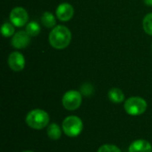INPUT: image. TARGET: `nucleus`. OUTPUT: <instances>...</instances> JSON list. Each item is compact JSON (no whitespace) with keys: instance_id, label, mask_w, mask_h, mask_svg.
Instances as JSON below:
<instances>
[{"instance_id":"obj_1","label":"nucleus","mask_w":152,"mask_h":152,"mask_svg":"<svg viewBox=\"0 0 152 152\" xmlns=\"http://www.w3.org/2000/svg\"><path fill=\"white\" fill-rule=\"evenodd\" d=\"M71 31L67 27L63 25H57L51 30L48 40L53 48L61 50L69 46L71 42Z\"/></svg>"},{"instance_id":"obj_2","label":"nucleus","mask_w":152,"mask_h":152,"mask_svg":"<svg viewBox=\"0 0 152 152\" xmlns=\"http://www.w3.org/2000/svg\"><path fill=\"white\" fill-rule=\"evenodd\" d=\"M49 119L47 112L40 109H36L28 113L26 117V123L29 127L40 130L49 124Z\"/></svg>"},{"instance_id":"obj_3","label":"nucleus","mask_w":152,"mask_h":152,"mask_svg":"<svg viewBox=\"0 0 152 152\" xmlns=\"http://www.w3.org/2000/svg\"><path fill=\"white\" fill-rule=\"evenodd\" d=\"M62 130L68 136L76 137L83 130V122L77 116H69L62 121Z\"/></svg>"},{"instance_id":"obj_4","label":"nucleus","mask_w":152,"mask_h":152,"mask_svg":"<svg viewBox=\"0 0 152 152\" xmlns=\"http://www.w3.org/2000/svg\"><path fill=\"white\" fill-rule=\"evenodd\" d=\"M125 110L131 116H139L143 114L147 110V102L141 97H130L125 102Z\"/></svg>"},{"instance_id":"obj_5","label":"nucleus","mask_w":152,"mask_h":152,"mask_svg":"<svg viewBox=\"0 0 152 152\" xmlns=\"http://www.w3.org/2000/svg\"><path fill=\"white\" fill-rule=\"evenodd\" d=\"M82 103L81 93L76 90H70L64 94L62 97V105L67 110H75Z\"/></svg>"},{"instance_id":"obj_6","label":"nucleus","mask_w":152,"mask_h":152,"mask_svg":"<svg viewBox=\"0 0 152 152\" xmlns=\"http://www.w3.org/2000/svg\"><path fill=\"white\" fill-rule=\"evenodd\" d=\"M28 20V12L20 6L14 7L10 12V21L15 27H23Z\"/></svg>"},{"instance_id":"obj_7","label":"nucleus","mask_w":152,"mask_h":152,"mask_svg":"<svg viewBox=\"0 0 152 152\" xmlns=\"http://www.w3.org/2000/svg\"><path fill=\"white\" fill-rule=\"evenodd\" d=\"M8 65L10 69L15 72L21 71L25 67V58L20 52H12L8 57Z\"/></svg>"},{"instance_id":"obj_8","label":"nucleus","mask_w":152,"mask_h":152,"mask_svg":"<svg viewBox=\"0 0 152 152\" xmlns=\"http://www.w3.org/2000/svg\"><path fill=\"white\" fill-rule=\"evenodd\" d=\"M30 36L23 30L16 32L12 37V45L16 49L26 48L30 43Z\"/></svg>"},{"instance_id":"obj_9","label":"nucleus","mask_w":152,"mask_h":152,"mask_svg":"<svg viewBox=\"0 0 152 152\" xmlns=\"http://www.w3.org/2000/svg\"><path fill=\"white\" fill-rule=\"evenodd\" d=\"M56 17L61 21H69L74 15V8L70 4L62 3L56 9Z\"/></svg>"},{"instance_id":"obj_10","label":"nucleus","mask_w":152,"mask_h":152,"mask_svg":"<svg viewBox=\"0 0 152 152\" xmlns=\"http://www.w3.org/2000/svg\"><path fill=\"white\" fill-rule=\"evenodd\" d=\"M151 143L142 139L134 141L129 147V152H151Z\"/></svg>"},{"instance_id":"obj_11","label":"nucleus","mask_w":152,"mask_h":152,"mask_svg":"<svg viewBox=\"0 0 152 152\" xmlns=\"http://www.w3.org/2000/svg\"><path fill=\"white\" fill-rule=\"evenodd\" d=\"M110 101L113 103H121L125 100V94L119 88H111L108 93Z\"/></svg>"},{"instance_id":"obj_12","label":"nucleus","mask_w":152,"mask_h":152,"mask_svg":"<svg viewBox=\"0 0 152 152\" xmlns=\"http://www.w3.org/2000/svg\"><path fill=\"white\" fill-rule=\"evenodd\" d=\"M41 21L43 25L47 28H53L56 25V18L50 12H45L42 14Z\"/></svg>"},{"instance_id":"obj_13","label":"nucleus","mask_w":152,"mask_h":152,"mask_svg":"<svg viewBox=\"0 0 152 152\" xmlns=\"http://www.w3.org/2000/svg\"><path fill=\"white\" fill-rule=\"evenodd\" d=\"M61 133L62 132H61V127L55 123L49 125L47 127V135L52 140H54V141L59 140L61 136Z\"/></svg>"},{"instance_id":"obj_14","label":"nucleus","mask_w":152,"mask_h":152,"mask_svg":"<svg viewBox=\"0 0 152 152\" xmlns=\"http://www.w3.org/2000/svg\"><path fill=\"white\" fill-rule=\"evenodd\" d=\"M40 26L37 22L36 21H30L26 25V29L25 31L32 37H37L40 33Z\"/></svg>"},{"instance_id":"obj_15","label":"nucleus","mask_w":152,"mask_h":152,"mask_svg":"<svg viewBox=\"0 0 152 152\" xmlns=\"http://www.w3.org/2000/svg\"><path fill=\"white\" fill-rule=\"evenodd\" d=\"M14 25L11 22H4L3 25H2V28H1V33L3 35V37H12L14 35V31H15V28H14Z\"/></svg>"},{"instance_id":"obj_16","label":"nucleus","mask_w":152,"mask_h":152,"mask_svg":"<svg viewBox=\"0 0 152 152\" xmlns=\"http://www.w3.org/2000/svg\"><path fill=\"white\" fill-rule=\"evenodd\" d=\"M142 27L148 35L152 36V12L146 14L142 20Z\"/></svg>"},{"instance_id":"obj_17","label":"nucleus","mask_w":152,"mask_h":152,"mask_svg":"<svg viewBox=\"0 0 152 152\" xmlns=\"http://www.w3.org/2000/svg\"><path fill=\"white\" fill-rule=\"evenodd\" d=\"M98 152H121V151L115 145L112 144H104L100 147Z\"/></svg>"},{"instance_id":"obj_18","label":"nucleus","mask_w":152,"mask_h":152,"mask_svg":"<svg viewBox=\"0 0 152 152\" xmlns=\"http://www.w3.org/2000/svg\"><path fill=\"white\" fill-rule=\"evenodd\" d=\"M81 92L83 93V94H85L86 96H89L90 94H93L94 88H93L92 85H90V84H84L81 86Z\"/></svg>"},{"instance_id":"obj_19","label":"nucleus","mask_w":152,"mask_h":152,"mask_svg":"<svg viewBox=\"0 0 152 152\" xmlns=\"http://www.w3.org/2000/svg\"><path fill=\"white\" fill-rule=\"evenodd\" d=\"M144 3L149 6H152V0H144Z\"/></svg>"},{"instance_id":"obj_20","label":"nucleus","mask_w":152,"mask_h":152,"mask_svg":"<svg viewBox=\"0 0 152 152\" xmlns=\"http://www.w3.org/2000/svg\"><path fill=\"white\" fill-rule=\"evenodd\" d=\"M22 152H34V151H22Z\"/></svg>"}]
</instances>
